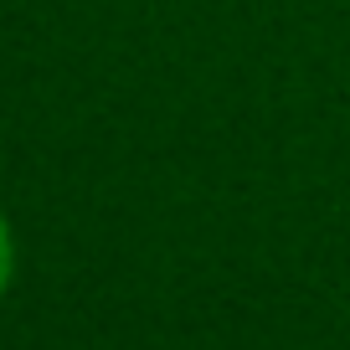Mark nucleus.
Here are the masks:
<instances>
[{"label": "nucleus", "instance_id": "obj_1", "mask_svg": "<svg viewBox=\"0 0 350 350\" xmlns=\"http://www.w3.org/2000/svg\"><path fill=\"white\" fill-rule=\"evenodd\" d=\"M11 278H16V237H11V221H5V211H0V299H5Z\"/></svg>", "mask_w": 350, "mask_h": 350}]
</instances>
